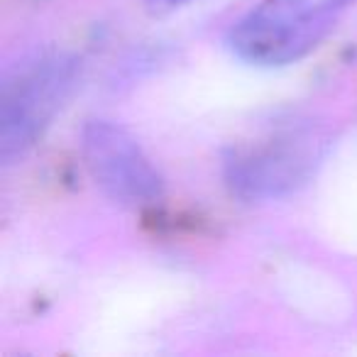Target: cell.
<instances>
[{
    "instance_id": "5b68a950",
    "label": "cell",
    "mask_w": 357,
    "mask_h": 357,
    "mask_svg": "<svg viewBox=\"0 0 357 357\" xmlns=\"http://www.w3.org/2000/svg\"><path fill=\"white\" fill-rule=\"evenodd\" d=\"M144 3H147V8L152 13L162 15V13H172V10H176V8L189 6V3H194V0H144Z\"/></svg>"
},
{
    "instance_id": "3957f363",
    "label": "cell",
    "mask_w": 357,
    "mask_h": 357,
    "mask_svg": "<svg viewBox=\"0 0 357 357\" xmlns=\"http://www.w3.org/2000/svg\"><path fill=\"white\" fill-rule=\"evenodd\" d=\"M357 0H262L228 32V47L252 66L277 69L306 59L335 32Z\"/></svg>"
},
{
    "instance_id": "6da1fadb",
    "label": "cell",
    "mask_w": 357,
    "mask_h": 357,
    "mask_svg": "<svg viewBox=\"0 0 357 357\" xmlns=\"http://www.w3.org/2000/svg\"><path fill=\"white\" fill-rule=\"evenodd\" d=\"M331 149V132L313 120H289L223 154V181L243 204H267L301 191Z\"/></svg>"
},
{
    "instance_id": "7a4b0ae2",
    "label": "cell",
    "mask_w": 357,
    "mask_h": 357,
    "mask_svg": "<svg viewBox=\"0 0 357 357\" xmlns=\"http://www.w3.org/2000/svg\"><path fill=\"white\" fill-rule=\"evenodd\" d=\"M81 61L64 50H40L10 64L0 81V159L15 164L37 147L71 98Z\"/></svg>"
},
{
    "instance_id": "277c9868",
    "label": "cell",
    "mask_w": 357,
    "mask_h": 357,
    "mask_svg": "<svg viewBox=\"0 0 357 357\" xmlns=\"http://www.w3.org/2000/svg\"><path fill=\"white\" fill-rule=\"evenodd\" d=\"M81 157L96 186L110 201L128 208H154L162 204V174L123 125L89 120L81 130Z\"/></svg>"
}]
</instances>
